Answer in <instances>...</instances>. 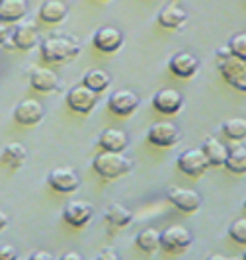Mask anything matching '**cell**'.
I'll use <instances>...</instances> for the list:
<instances>
[{
	"label": "cell",
	"instance_id": "17",
	"mask_svg": "<svg viewBox=\"0 0 246 260\" xmlns=\"http://www.w3.org/2000/svg\"><path fill=\"white\" fill-rule=\"evenodd\" d=\"M129 145V137L123 129L117 127H108L100 133L98 137V147L102 151H112V153H123Z\"/></svg>",
	"mask_w": 246,
	"mask_h": 260
},
{
	"label": "cell",
	"instance_id": "20",
	"mask_svg": "<svg viewBox=\"0 0 246 260\" xmlns=\"http://www.w3.org/2000/svg\"><path fill=\"white\" fill-rule=\"evenodd\" d=\"M156 20H158V24L162 27H168V29H178L180 26L186 24V20H188V12L178 6V4H168V6H164L158 16H156Z\"/></svg>",
	"mask_w": 246,
	"mask_h": 260
},
{
	"label": "cell",
	"instance_id": "12",
	"mask_svg": "<svg viewBox=\"0 0 246 260\" xmlns=\"http://www.w3.org/2000/svg\"><path fill=\"white\" fill-rule=\"evenodd\" d=\"M92 43H94V47H96L98 51L116 53L117 49H121V45H123V34H121V29H117V27H114V26H104L94 34Z\"/></svg>",
	"mask_w": 246,
	"mask_h": 260
},
{
	"label": "cell",
	"instance_id": "32",
	"mask_svg": "<svg viewBox=\"0 0 246 260\" xmlns=\"http://www.w3.org/2000/svg\"><path fill=\"white\" fill-rule=\"evenodd\" d=\"M10 29H8V24L6 22H0V45H6V41L10 39Z\"/></svg>",
	"mask_w": 246,
	"mask_h": 260
},
{
	"label": "cell",
	"instance_id": "25",
	"mask_svg": "<svg viewBox=\"0 0 246 260\" xmlns=\"http://www.w3.org/2000/svg\"><path fill=\"white\" fill-rule=\"evenodd\" d=\"M82 84H84V86H88L90 90L102 94L104 90L110 88V84H112V77H110L106 71H102V69H92V71H88V73L82 77Z\"/></svg>",
	"mask_w": 246,
	"mask_h": 260
},
{
	"label": "cell",
	"instance_id": "16",
	"mask_svg": "<svg viewBox=\"0 0 246 260\" xmlns=\"http://www.w3.org/2000/svg\"><path fill=\"white\" fill-rule=\"evenodd\" d=\"M10 39H12L16 49L29 51V49H33L36 45H39L38 26H36L33 22H22V24H18V26L14 27Z\"/></svg>",
	"mask_w": 246,
	"mask_h": 260
},
{
	"label": "cell",
	"instance_id": "21",
	"mask_svg": "<svg viewBox=\"0 0 246 260\" xmlns=\"http://www.w3.org/2000/svg\"><path fill=\"white\" fill-rule=\"evenodd\" d=\"M201 151L207 156L209 167H223L227 153H229V147L225 143H221L219 139H215V137H209L201 143Z\"/></svg>",
	"mask_w": 246,
	"mask_h": 260
},
{
	"label": "cell",
	"instance_id": "4",
	"mask_svg": "<svg viewBox=\"0 0 246 260\" xmlns=\"http://www.w3.org/2000/svg\"><path fill=\"white\" fill-rule=\"evenodd\" d=\"M192 231L184 225H170L160 231V248H164L166 252H182L192 245Z\"/></svg>",
	"mask_w": 246,
	"mask_h": 260
},
{
	"label": "cell",
	"instance_id": "38",
	"mask_svg": "<svg viewBox=\"0 0 246 260\" xmlns=\"http://www.w3.org/2000/svg\"><path fill=\"white\" fill-rule=\"evenodd\" d=\"M242 209H244V211H246V200H244V202H242Z\"/></svg>",
	"mask_w": 246,
	"mask_h": 260
},
{
	"label": "cell",
	"instance_id": "23",
	"mask_svg": "<svg viewBox=\"0 0 246 260\" xmlns=\"http://www.w3.org/2000/svg\"><path fill=\"white\" fill-rule=\"evenodd\" d=\"M26 158L27 149L22 143H8L0 151V160L10 169H20L26 162Z\"/></svg>",
	"mask_w": 246,
	"mask_h": 260
},
{
	"label": "cell",
	"instance_id": "7",
	"mask_svg": "<svg viewBox=\"0 0 246 260\" xmlns=\"http://www.w3.org/2000/svg\"><path fill=\"white\" fill-rule=\"evenodd\" d=\"M176 165L186 176H192V178L201 176L209 169V160L205 153L201 151V147L199 149H188V151L180 153V156L176 158Z\"/></svg>",
	"mask_w": 246,
	"mask_h": 260
},
{
	"label": "cell",
	"instance_id": "14",
	"mask_svg": "<svg viewBox=\"0 0 246 260\" xmlns=\"http://www.w3.org/2000/svg\"><path fill=\"white\" fill-rule=\"evenodd\" d=\"M168 69L174 77L178 78H192L199 69V59L194 53L190 51H180L172 55L168 61Z\"/></svg>",
	"mask_w": 246,
	"mask_h": 260
},
{
	"label": "cell",
	"instance_id": "31",
	"mask_svg": "<svg viewBox=\"0 0 246 260\" xmlns=\"http://www.w3.org/2000/svg\"><path fill=\"white\" fill-rule=\"evenodd\" d=\"M18 258V252L12 245H2L0 247V260H16Z\"/></svg>",
	"mask_w": 246,
	"mask_h": 260
},
{
	"label": "cell",
	"instance_id": "11",
	"mask_svg": "<svg viewBox=\"0 0 246 260\" xmlns=\"http://www.w3.org/2000/svg\"><path fill=\"white\" fill-rule=\"evenodd\" d=\"M94 217V206L84 200H71L63 209V219L71 227H84Z\"/></svg>",
	"mask_w": 246,
	"mask_h": 260
},
{
	"label": "cell",
	"instance_id": "28",
	"mask_svg": "<svg viewBox=\"0 0 246 260\" xmlns=\"http://www.w3.org/2000/svg\"><path fill=\"white\" fill-rule=\"evenodd\" d=\"M221 131L231 141H236V143L242 141V139H246V117H231V119H227L221 125Z\"/></svg>",
	"mask_w": 246,
	"mask_h": 260
},
{
	"label": "cell",
	"instance_id": "39",
	"mask_svg": "<svg viewBox=\"0 0 246 260\" xmlns=\"http://www.w3.org/2000/svg\"><path fill=\"white\" fill-rule=\"evenodd\" d=\"M242 258H244V260H246V250H244V252H242Z\"/></svg>",
	"mask_w": 246,
	"mask_h": 260
},
{
	"label": "cell",
	"instance_id": "5",
	"mask_svg": "<svg viewBox=\"0 0 246 260\" xmlns=\"http://www.w3.org/2000/svg\"><path fill=\"white\" fill-rule=\"evenodd\" d=\"M147 139L155 147L168 149V147H174L180 141V129L172 121H156L147 131Z\"/></svg>",
	"mask_w": 246,
	"mask_h": 260
},
{
	"label": "cell",
	"instance_id": "9",
	"mask_svg": "<svg viewBox=\"0 0 246 260\" xmlns=\"http://www.w3.org/2000/svg\"><path fill=\"white\" fill-rule=\"evenodd\" d=\"M166 198L168 202L176 209H180L184 213H194L201 206V196L195 190L190 188H180V186H172L166 190Z\"/></svg>",
	"mask_w": 246,
	"mask_h": 260
},
{
	"label": "cell",
	"instance_id": "3",
	"mask_svg": "<svg viewBox=\"0 0 246 260\" xmlns=\"http://www.w3.org/2000/svg\"><path fill=\"white\" fill-rule=\"evenodd\" d=\"M219 73L221 77L225 78V82L229 86H233L234 90L246 92V63L236 59V57H227V59H221L219 63Z\"/></svg>",
	"mask_w": 246,
	"mask_h": 260
},
{
	"label": "cell",
	"instance_id": "33",
	"mask_svg": "<svg viewBox=\"0 0 246 260\" xmlns=\"http://www.w3.org/2000/svg\"><path fill=\"white\" fill-rule=\"evenodd\" d=\"M31 260H51L55 258L51 252H45V250H38V252H33L31 256H29Z\"/></svg>",
	"mask_w": 246,
	"mask_h": 260
},
{
	"label": "cell",
	"instance_id": "27",
	"mask_svg": "<svg viewBox=\"0 0 246 260\" xmlns=\"http://www.w3.org/2000/svg\"><path fill=\"white\" fill-rule=\"evenodd\" d=\"M135 245L141 248L143 252L151 254L160 248V231L155 227H149V229H143L135 237Z\"/></svg>",
	"mask_w": 246,
	"mask_h": 260
},
{
	"label": "cell",
	"instance_id": "15",
	"mask_svg": "<svg viewBox=\"0 0 246 260\" xmlns=\"http://www.w3.org/2000/svg\"><path fill=\"white\" fill-rule=\"evenodd\" d=\"M153 106L156 112H160L164 116H174L184 106V96L174 88H162L153 96Z\"/></svg>",
	"mask_w": 246,
	"mask_h": 260
},
{
	"label": "cell",
	"instance_id": "24",
	"mask_svg": "<svg viewBox=\"0 0 246 260\" xmlns=\"http://www.w3.org/2000/svg\"><path fill=\"white\" fill-rule=\"evenodd\" d=\"M225 169L233 174H246V147L244 145H234L229 149L225 158Z\"/></svg>",
	"mask_w": 246,
	"mask_h": 260
},
{
	"label": "cell",
	"instance_id": "8",
	"mask_svg": "<svg viewBox=\"0 0 246 260\" xmlns=\"http://www.w3.org/2000/svg\"><path fill=\"white\" fill-rule=\"evenodd\" d=\"M47 184L51 186L55 192H61V194H73L77 192L78 186H80V176L75 169L71 167H59V169H53L47 176Z\"/></svg>",
	"mask_w": 246,
	"mask_h": 260
},
{
	"label": "cell",
	"instance_id": "30",
	"mask_svg": "<svg viewBox=\"0 0 246 260\" xmlns=\"http://www.w3.org/2000/svg\"><path fill=\"white\" fill-rule=\"evenodd\" d=\"M229 237L233 239L234 243L246 247V217H238L231 223L229 227Z\"/></svg>",
	"mask_w": 246,
	"mask_h": 260
},
{
	"label": "cell",
	"instance_id": "29",
	"mask_svg": "<svg viewBox=\"0 0 246 260\" xmlns=\"http://www.w3.org/2000/svg\"><path fill=\"white\" fill-rule=\"evenodd\" d=\"M227 45H229V49L233 53V57H236V59H240V61L246 63V31L233 36V38L229 39Z\"/></svg>",
	"mask_w": 246,
	"mask_h": 260
},
{
	"label": "cell",
	"instance_id": "40",
	"mask_svg": "<svg viewBox=\"0 0 246 260\" xmlns=\"http://www.w3.org/2000/svg\"><path fill=\"white\" fill-rule=\"evenodd\" d=\"M2 2H4V0H0V4H2Z\"/></svg>",
	"mask_w": 246,
	"mask_h": 260
},
{
	"label": "cell",
	"instance_id": "19",
	"mask_svg": "<svg viewBox=\"0 0 246 260\" xmlns=\"http://www.w3.org/2000/svg\"><path fill=\"white\" fill-rule=\"evenodd\" d=\"M39 20L45 24H61L68 14V6L63 0H45L39 6Z\"/></svg>",
	"mask_w": 246,
	"mask_h": 260
},
{
	"label": "cell",
	"instance_id": "22",
	"mask_svg": "<svg viewBox=\"0 0 246 260\" xmlns=\"http://www.w3.org/2000/svg\"><path fill=\"white\" fill-rule=\"evenodd\" d=\"M27 14L26 0H4L0 4V20L6 24H14L24 20Z\"/></svg>",
	"mask_w": 246,
	"mask_h": 260
},
{
	"label": "cell",
	"instance_id": "36",
	"mask_svg": "<svg viewBox=\"0 0 246 260\" xmlns=\"http://www.w3.org/2000/svg\"><path fill=\"white\" fill-rule=\"evenodd\" d=\"M61 258H63V260H71V258H73V260H80V258H82V254H80V252H65Z\"/></svg>",
	"mask_w": 246,
	"mask_h": 260
},
{
	"label": "cell",
	"instance_id": "18",
	"mask_svg": "<svg viewBox=\"0 0 246 260\" xmlns=\"http://www.w3.org/2000/svg\"><path fill=\"white\" fill-rule=\"evenodd\" d=\"M29 84H31L33 90L38 92H53L59 88V77L53 73L51 69L38 67L29 75Z\"/></svg>",
	"mask_w": 246,
	"mask_h": 260
},
{
	"label": "cell",
	"instance_id": "26",
	"mask_svg": "<svg viewBox=\"0 0 246 260\" xmlns=\"http://www.w3.org/2000/svg\"><path fill=\"white\" fill-rule=\"evenodd\" d=\"M104 219L112 227H127L131 221H133V213H131L129 208L121 206V204H112L110 208L106 209Z\"/></svg>",
	"mask_w": 246,
	"mask_h": 260
},
{
	"label": "cell",
	"instance_id": "13",
	"mask_svg": "<svg viewBox=\"0 0 246 260\" xmlns=\"http://www.w3.org/2000/svg\"><path fill=\"white\" fill-rule=\"evenodd\" d=\"M108 108L116 116H131L139 108V96L133 90H117L108 98Z\"/></svg>",
	"mask_w": 246,
	"mask_h": 260
},
{
	"label": "cell",
	"instance_id": "37",
	"mask_svg": "<svg viewBox=\"0 0 246 260\" xmlns=\"http://www.w3.org/2000/svg\"><path fill=\"white\" fill-rule=\"evenodd\" d=\"M6 225H8V215H6V213L0 209V231H2Z\"/></svg>",
	"mask_w": 246,
	"mask_h": 260
},
{
	"label": "cell",
	"instance_id": "10",
	"mask_svg": "<svg viewBox=\"0 0 246 260\" xmlns=\"http://www.w3.org/2000/svg\"><path fill=\"white\" fill-rule=\"evenodd\" d=\"M45 117V108L41 102L33 100V98H27V100H22L20 104L14 108V119L24 125V127H33L38 125L39 121Z\"/></svg>",
	"mask_w": 246,
	"mask_h": 260
},
{
	"label": "cell",
	"instance_id": "34",
	"mask_svg": "<svg viewBox=\"0 0 246 260\" xmlns=\"http://www.w3.org/2000/svg\"><path fill=\"white\" fill-rule=\"evenodd\" d=\"M96 258H119V254H117L116 250H112V248H106L100 254H96Z\"/></svg>",
	"mask_w": 246,
	"mask_h": 260
},
{
	"label": "cell",
	"instance_id": "2",
	"mask_svg": "<svg viewBox=\"0 0 246 260\" xmlns=\"http://www.w3.org/2000/svg\"><path fill=\"white\" fill-rule=\"evenodd\" d=\"M92 169L96 170V174H100L106 180H114V178H121V176L129 174L131 169H133V162H131V158H127L121 153L102 151L100 155L94 156Z\"/></svg>",
	"mask_w": 246,
	"mask_h": 260
},
{
	"label": "cell",
	"instance_id": "35",
	"mask_svg": "<svg viewBox=\"0 0 246 260\" xmlns=\"http://www.w3.org/2000/svg\"><path fill=\"white\" fill-rule=\"evenodd\" d=\"M233 53H231V49H229V45H225V47H219L217 49V59H227V57H231Z\"/></svg>",
	"mask_w": 246,
	"mask_h": 260
},
{
	"label": "cell",
	"instance_id": "1",
	"mask_svg": "<svg viewBox=\"0 0 246 260\" xmlns=\"http://www.w3.org/2000/svg\"><path fill=\"white\" fill-rule=\"evenodd\" d=\"M39 51L49 63H66L80 53V43L71 36H51L39 43Z\"/></svg>",
	"mask_w": 246,
	"mask_h": 260
},
{
	"label": "cell",
	"instance_id": "6",
	"mask_svg": "<svg viewBox=\"0 0 246 260\" xmlns=\"http://www.w3.org/2000/svg\"><path fill=\"white\" fill-rule=\"evenodd\" d=\"M98 104V92L90 90L84 84H77L66 92V106L77 114H90Z\"/></svg>",
	"mask_w": 246,
	"mask_h": 260
}]
</instances>
